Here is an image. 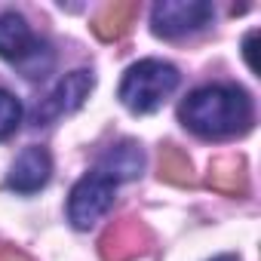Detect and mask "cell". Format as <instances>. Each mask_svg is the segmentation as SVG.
Instances as JSON below:
<instances>
[{"label":"cell","instance_id":"1","mask_svg":"<svg viewBox=\"0 0 261 261\" xmlns=\"http://www.w3.org/2000/svg\"><path fill=\"white\" fill-rule=\"evenodd\" d=\"M178 117L200 139H233L249 133L252 101L240 86H200L181 101Z\"/></svg>","mask_w":261,"mask_h":261},{"label":"cell","instance_id":"2","mask_svg":"<svg viewBox=\"0 0 261 261\" xmlns=\"http://www.w3.org/2000/svg\"><path fill=\"white\" fill-rule=\"evenodd\" d=\"M175 86H178V71L169 62L145 59L123 74L117 95L133 114H151L175 92Z\"/></svg>","mask_w":261,"mask_h":261},{"label":"cell","instance_id":"3","mask_svg":"<svg viewBox=\"0 0 261 261\" xmlns=\"http://www.w3.org/2000/svg\"><path fill=\"white\" fill-rule=\"evenodd\" d=\"M0 56L13 62L25 77H43L53 68L49 46L40 37H34V31L19 13L0 16Z\"/></svg>","mask_w":261,"mask_h":261},{"label":"cell","instance_id":"4","mask_svg":"<svg viewBox=\"0 0 261 261\" xmlns=\"http://www.w3.org/2000/svg\"><path fill=\"white\" fill-rule=\"evenodd\" d=\"M114 191H117V185H114L111 178H105V175L95 172V169L86 172V175L74 185V191H71V197H68V218H71V224H74L77 230L92 227V224L111 209Z\"/></svg>","mask_w":261,"mask_h":261},{"label":"cell","instance_id":"5","mask_svg":"<svg viewBox=\"0 0 261 261\" xmlns=\"http://www.w3.org/2000/svg\"><path fill=\"white\" fill-rule=\"evenodd\" d=\"M209 19H212V4H206V0H160L151 13V28L157 37L175 40L206 28Z\"/></svg>","mask_w":261,"mask_h":261},{"label":"cell","instance_id":"6","mask_svg":"<svg viewBox=\"0 0 261 261\" xmlns=\"http://www.w3.org/2000/svg\"><path fill=\"white\" fill-rule=\"evenodd\" d=\"M92 86H95L92 71H71V74L62 77V80L56 83V89L37 105L34 123H37V126H46V123H53V120H59V117H65V114H74L77 108H83V101L89 98Z\"/></svg>","mask_w":261,"mask_h":261},{"label":"cell","instance_id":"7","mask_svg":"<svg viewBox=\"0 0 261 261\" xmlns=\"http://www.w3.org/2000/svg\"><path fill=\"white\" fill-rule=\"evenodd\" d=\"M148 246H151L148 227L136 218H126L105 230V237L98 240V255H101V261H133V258L145 255Z\"/></svg>","mask_w":261,"mask_h":261},{"label":"cell","instance_id":"8","mask_svg":"<svg viewBox=\"0 0 261 261\" xmlns=\"http://www.w3.org/2000/svg\"><path fill=\"white\" fill-rule=\"evenodd\" d=\"M49 175H53L49 151L40 148V145H31L16 157V163H13V169L7 175V188L16 191V194H34L49 181Z\"/></svg>","mask_w":261,"mask_h":261},{"label":"cell","instance_id":"9","mask_svg":"<svg viewBox=\"0 0 261 261\" xmlns=\"http://www.w3.org/2000/svg\"><path fill=\"white\" fill-rule=\"evenodd\" d=\"M142 169H145V151H142V145L129 142V139L111 145V148L98 157V163H95V172H101V175L111 178L114 185L139 178Z\"/></svg>","mask_w":261,"mask_h":261},{"label":"cell","instance_id":"10","mask_svg":"<svg viewBox=\"0 0 261 261\" xmlns=\"http://www.w3.org/2000/svg\"><path fill=\"white\" fill-rule=\"evenodd\" d=\"M139 7L136 4H108L95 19H92V31L101 37V40H117L129 31V25H133Z\"/></svg>","mask_w":261,"mask_h":261},{"label":"cell","instance_id":"11","mask_svg":"<svg viewBox=\"0 0 261 261\" xmlns=\"http://www.w3.org/2000/svg\"><path fill=\"white\" fill-rule=\"evenodd\" d=\"M209 188L221 191V194H246V169L243 160H215L209 166Z\"/></svg>","mask_w":261,"mask_h":261},{"label":"cell","instance_id":"12","mask_svg":"<svg viewBox=\"0 0 261 261\" xmlns=\"http://www.w3.org/2000/svg\"><path fill=\"white\" fill-rule=\"evenodd\" d=\"M160 178H166L172 185H191L194 181L191 160L178 148H163V154H160Z\"/></svg>","mask_w":261,"mask_h":261},{"label":"cell","instance_id":"13","mask_svg":"<svg viewBox=\"0 0 261 261\" xmlns=\"http://www.w3.org/2000/svg\"><path fill=\"white\" fill-rule=\"evenodd\" d=\"M19 123H22V105H19V98L13 92H7V89H0V142L10 139L19 129Z\"/></svg>","mask_w":261,"mask_h":261},{"label":"cell","instance_id":"14","mask_svg":"<svg viewBox=\"0 0 261 261\" xmlns=\"http://www.w3.org/2000/svg\"><path fill=\"white\" fill-rule=\"evenodd\" d=\"M255 40H258V31H249L246 40H243V56H246V62H249L252 71H258V62H255Z\"/></svg>","mask_w":261,"mask_h":261},{"label":"cell","instance_id":"15","mask_svg":"<svg viewBox=\"0 0 261 261\" xmlns=\"http://www.w3.org/2000/svg\"><path fill=\"white\" fill-rule=\"evenodd\" d=\"M0 261H31V258L25 252L13 249V246H4V249H0Z\"/></svg>","mask_w":261,"mask_h":261},{"label":"cell","instance_id":"16","mask_svg":"<svg viewBox=\"0 0 261 261\" xmlns=\"http://www.w3.org/2000/svg\"><path fill=\"white\" fill-rule=\"evenodd\" d=\"M212 261H240L237 255H218V258H212Z\"/></svg>","mask_w":261,"mask_h":261}]
</instances>
